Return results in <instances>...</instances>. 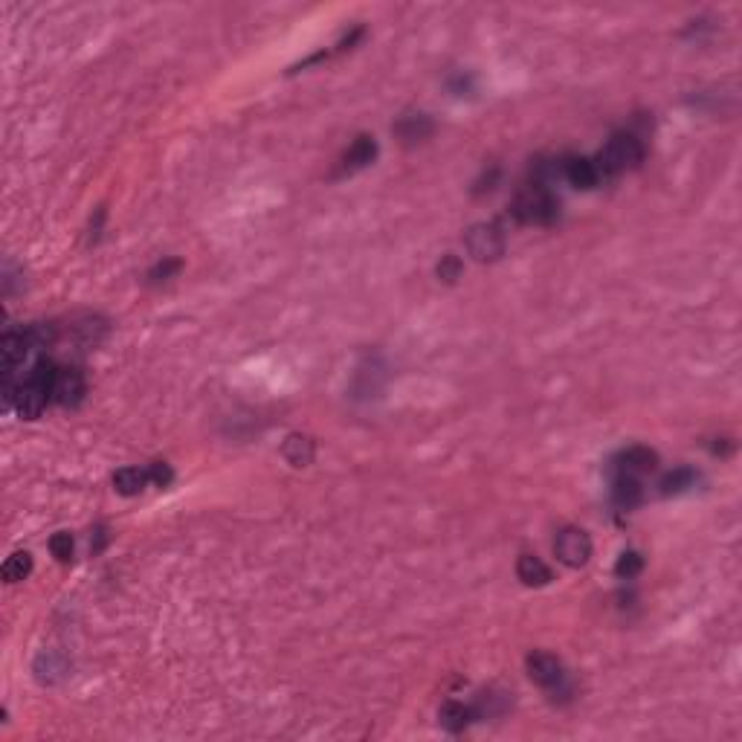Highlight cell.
Segmentation results:
<instances>
[{
  "label": "cell",
  "instance_id": "obj_17",
  "mask_svg": "<svg viewBox=\"0 0 742 742\" xmlns=\"http://www.w3.org/2000/svg\"><path fill=\"white\" fill-rule=\"evenodd\" d=\"M516 577H519V581H522L525 586H533V589L548 586V583L554 581L552 569H548L537 554H522V557L516 560Z\"/></svg>",
  "mask_w": 742,
  "mask_h": 742
},
{
  "label": "cell",
  "instance_id": "obj_14",
  "mask_svg": "<svg viewBox=\"0 0 742 742\" xmlns=\"http://www.w3.org/2000/svg\"><path fill=\"white\" fill-rule=\"evenodd\" d=\"M644 502V479L635 476H612V504L620 513L635 511Z\"/></svg>",
  "mask_w": 742,
  "mask_h": 742
},
{
  "label": "cell",
  "instance_id": "obj_20",
  "mask_svg": "<svg viewBox=\"0 0 742 742\" xmlns=\"http://www.w3.org/2000/svg\"><path fill=\"white\" fill-rule=\"evenodd\" d=\"M508 708H511V693L487 690V693L479 696L476 702H473V714H476V722H482V719H496V717H502Z\"/></svg>",
  "mask_w": 742,
  "mask_h": 742
},
{
  "label": "cell",
  "instance_id": "obj_12",
  "mask_svg": "<svg viewBox=\"0 0 742 742\" xmlns=\"http://www.w3.org/2000/svg\"><path fill=\"white\" fill-rule=\"evenodd\" d=\"M33 673H35L38 685H58V681H64L70 676V661L64 652L44 649L33 661Z\"/></svg>",
  "mask_w": 742,
  "mask_h": 742
},
{
  "label": "cell",
  "instance_id": "obj_6",
  "mask_svg": "<svg viewBox=\"0 0 742 742\" xmlns=\"http://www.w3.org/2000/svg\"><path fill=\"white\" fill-rule=\"evenodd\" d=\"M591 537L583 531V528H577V525H566V528H560L557 531V537H554V557L562 562V566H569V569H583L586 562L591 560Z\"/></svg>",
  "mask_w": 742,
  "mask_h": 742
},
{
  "label": "cell",
  "instance_id": "obj_15",
  "mask_svg": "<svg viewBox=\"0 0 742 742\" xmlns=\"http://www.w3.org/2000/svg\"><path fill=\"white\" fill-rule=\"evenodd\" d=\"M438 722L447 734H464L473 722H476V714H473V705H464L458 699H447L438 710Z\"/></svg>",
  "mask_w": 742,
  "mask_h": 742
},
{
  "label": "cell",
  "instance_id": "obj_21",
  "mask_svg": "<svg viewBox=\"0 0 742 742\" xmlns=\"http://www.w3.org/2000/svg\"><path fill=\"white\" fill-rule=\"evenodd\" d=\"M33 574V554L29 552H15L6 562H4V581L6 583H21Z\"/></svg>",
  "mask_w": 742,
  "mask_h": 742
},
{
  "label": "cell",
  "instance_id": "obj_9",
  "mask_svg": "<svg viewBox=\"0 0 742 742\" xmlns=\"http://www.w3.org/2000/svg\"><path fill=\"white\" fill-rule=\"evenodd\" d=\"M560 181H566L569 186L574 189H595L603 183V177L598 171V162L595 157H577V154H569V157H560Z\"/></svg>",
  "mask_w": 742,
  "mask_h": 742
},
{
  "label": "cell",
  "instance_id": "obj_24",
  "mask_svg": "<svg viewBox=\"0 0 742 742\" xmlns=\"http://www.w3.org/2000/svg\"><path fill=\"white\" fill-rule=\"evenodd\" d=\"M181 267H183V261L181 259H162V261H157L151 270H148V285H162V281H169V278H174L177 273H181Z\"/></svg>",
  "mask_w": 742,
  "mask_h": 742
},
{
  "label": "cell",
  "instance_id": "obj_19",
  "mask_svg": "<svg viewBox=\"0 0 742 742\" xmlns=\"http://www.w3.org/2000/svg\"><path fill=\"white\" fill-rule=\"evenodd\" d=\"M696 482H699V473H696L693 467H676L670 473H664L661 482H659V493L661 496H679V493H688L690 487H696Z\"/></svg>",
  "mask_w": 742,
  "mask_h": 742
},
{
  "label": "cell",
  "instance_id": "obj_2",
  "mask_svg": "<svg viewBox=\"0 0 742 742\" xmlns=\"http://www.w3.org/2000/svg\"><path fill=\"white\" fill-rule=\"evenodd\" d=\"M644 140L638 137L635 131H615L606 145L595 154V162H598V171L603 181H612V177H620L632 169H638L644 162Z\"/></svg>",
  "mask_w": 742,
  "mask_h": 742
},
{
  "label": "cell",
  "instance_id": "obj_25",
  "mask_svg": "<svg viewBox=\"0 0 742 742\" xmlns=\"http://www.w3.org/2000/svg\"><path fill=\"white\" fill-rule=\"evenodd\" d=\"M50 552L58 562H70L73 554H76V542H73V533L67 531H58L53 533V540H50Z\"/></svg>",
  "mask_w": 742,
  "mask_h": 742
},
{
  "label": "cell",
  "instance_id": "obj_8",
  "mask_svg": "<svg viewBox=\"0 0 742 742\" xmlns=\"http://www.w3.org/2000/svg\"><path fill=\"white\" fill-rule=\"evenodd\" d=\"M87 395V380L84 371L76 366H55V377H53V400L58 406L76 409L82 406V400Z\"/></svg>",
  "mask_w": 742,
  "mask_h": 742
},
{
  "label": "cell",
  "instance_id": "obj_22",
  "mask_svg": "<svg viewBox=\"0 0 742 742\" xmlns=\"http://www.w3.org/2000/svg\"><path fill=\"white\" fill-rule=\"evenodd\" d=\"M644 571V557L638 552H623L615 562V577L618 581H635Z\"/></svg>",
  "mask_w": 742,
  "mask_h": 742
},
{
  "label": "cell",
  "instance_id": "obj_23",
  "mask_svg": "<svg viewBox=\"0 0 742 742\" xmlns=\"http://www.w3.org/2000/svg\"><path fill=\"white\" fill-rule=\"evenodd\" d=\"M435 273H438V278L444 281V285H455V281L462 278V273H464V261L458 259L455 252H447V256L438 261Z\"/></svg>",
  "mask_w": 742,
  "mask_h": 742
},
{
  "label": "cell",
  "instance_id": "obj_10",
  "mask_svg": "<svg viewBox=\"0 0 742 742\" xmlns=\"http://www.w3.org/2000/svg\"><path fill=\"white\" fill-rule=\"evenodd\" d=\"M377 151H380L377 140L371 137V133H360V137L346 148V154L339 157V166H337L334 177H348L354 171L371 166V162L377 160Z\"/></svg>",
  "mask_w": 742,
  "mask_h": 742
},
{
  "label": "cell",
  "instance_id": "obj_27",
  "mask_svg": "<svg viewBox=\"0 0 742 742\" xmlns=\"http://www.w3.org/2000/svg\"><path fill=\"white\" fill-rule=\"evenodd\" d=\"M450 91H453L455 96H464V93H470V91H473V79H470V76H464V73H458V76L450 82Z\"/></svg>",
  "mask_w": 742,
  "mask_h": 742
},
{
  "label": "cell",
  "instance_id": "obj_18",
  "mask_svg": "<svg viewBox=\"0 0 742 742\" xmlns=\"http://www.w3.org/2000/svg\"><path fill=\"white\" fill-rule=\"evenodd\" d=\"M148 484H151L148 467H122L113 473V491L120 496H140Z\"/></svg>",
  "mask_w": 742,
  "mask_h": 742
},
{
  "label": "cell",
  "instance_id": "obj_4",
  "mask_svg": "<svg viewBox=\"0 0 742 742\" xmlns=\"http://www.w3.org/2000/svg\"><path fill=\"white\" fill-rule=\"evenodd\" d=\"M525 667H528V679L537 688H542L552 699H569L571 696L569 673L554 652H542V649L531 652V656L525 659Z\"/></svg>",
  "mask_w": 742,
  "mask_h": 742
},
{
  "label": "cell",
  "instance_id": "obj_26",
  "mask_svg": "<svg viewBox=\"0 0 742 742\" xmlns=\"http://www.w3.org/2000/svg\"><path fill=\"white\" fill-rule=\"evenodd\" d=\"M148 476H151V484L169 487L174 482V470L166 462H151V464H148Z\"/></svg>",
  "mask_w": 742,
  "mask_h": 742
},
{
  "label": "cell",
  "instance_id": "obj_5",
  "mask_svg": "<svg viewBox=\"0 0 742 742\" xmlns=\"http://www.w3.org/2000/svg\"><path fill=\"white\" fill-rule=\"evenodd\" d=\"M464 247L479 264H493L508 249V235L499 224H473L464 232Z\"/></svg>",
  "mask_w": 742,
  "mask_h": 742
},
{
  "label": "cell",
  "instance_id": "obj_1",
  "mask_svg": "<svg viewBox=\"0 0 742 742\" xmlns=\"http://www.w3.org/2000/svg\"><path fill=\"white\" fill-rule=\"evenodd\" d=\"M560 212L562 203L554 195V189L537 181H528L511 203V215L525 227H552L560 220Z\"/></svg>",
  "mask_w": 742,
  "mask_h": 742
},
{
  "label": "cell",
  "instance_id": "obj_3",
  "mask_svg": "<svg viewBox=\"0 0 742 742\" xmlns=\"http://www.w3.org/2000/svg\"><path fill=\"white\" fill-rule=\"evenodd\" d=\"M53 377H55V363L50 357H38L35 366L29 368L26 380H21V389L15 395V412L21 415L24 421L41 418V412L47 409L53 400Z\"/></svg>",
  "mask_w": 742,
  "mask_h": 742
},
{
  "label": "cell",
  "instance_id": "obj_16",
  "mask_svg": "<svg viewBox=\"0 0 742 742\" xmlns=\"http://www.w3.org/2000/svg\"><path fill=\"white\" fill-rule=\"evenodd\" d=\"M281 455L288 458V464L293 467H308L310 462H314V455H317V444L310 435H302V433H290L285 438V444H281Z\"/></svg>",
  "mask_w": 742,
  "mask_h": 742
},
{
  "label": "cell",
  "instance_id": "obj_13",
  "mask_svg": "<svg viewBox=\"0 0 742 742\" xmlns=\"http://www.w3.org/2000/svg\"><path fill=\"white\" fill-rule=\"evenodd\" d=\"M395 133L404 145H418L426 142L435 133V122L429 113H406L395 122Z\"/></svg>",
  "mask_w": 742,
  "mask_h": 742
},
{
  "label": "cell",
  "instance_id": "obj_11",
  "mask_svg": "<svg viewBox=\"0 0 742 742\" xmlns=\"http://www.w3.org/2000/svg\"><path fill=\"white\" fill-rule=\"evenodd\" d=\"M35 351L33 334L26 328H9L0 339V354H4V371H18L24 366V360Z\"/></svg>",
  "mask_w": 742,
  "mask_h": 742
},
{
  "label": "cell",
  "instance_id": "obj_7",
  "mask_svg": "<svg viewBox=\"0 0 742 742\" xmlns=\"http://www.w3.org/2000/svg\"><path fill=\"white\" fill-rule=\"evenodd\" d=\"M659 470V453L641 447V444H632V447L620 450L610 462V476H635L647 479L649 473Z\"/></svg>",
  "mask_w": 742,
  "mask_h": 742
}]
</instances>
